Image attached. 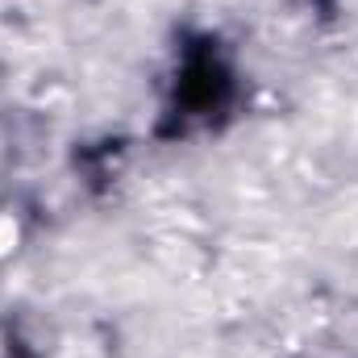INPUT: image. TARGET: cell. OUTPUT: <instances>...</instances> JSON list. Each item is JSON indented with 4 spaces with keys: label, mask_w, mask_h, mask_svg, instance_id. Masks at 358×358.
<instances>
[{
    "label": "cell",
    "mask_w": 358,
    "mask_h": 358,
    "mask_svg": "<svg viewBox=\"0 0 358 358\" xmlns=\"http://www.w3.org/2000/svg\"><path fill=\"white\" fill-rule=\"evenodd\" d=\"M13 242H17V225H13L8 217H0V255H4Z\"/></svg>",
    "instance_id": "6da1fadb"
}]
</instances>
